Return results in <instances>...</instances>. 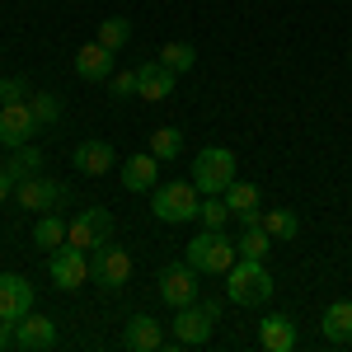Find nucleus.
<instances>
[{"mask_svg":"<svg viewBox=\"0 0 352 352\" xmlns=\"http://www.w3.org/2000/svg\"><path fill=\"white\" fill-rule=\"evenodd\" d=\"M226 296L235 300V305H249V310L268 305L272 300V272L263 268V258H235L226 268Z\"/></svg>","mask_w":352,"mask_h":352,"instance_id":"1","label":"nucleus"},{"mask_svg":"<svg viewBox=\"0 0 352 352\" xmlns=\"http://www.w3.org/2000/svg\"><path fill=\"white\" fill-rule=\"evenodd\" d=\"M151 212H155V221H164V226H184V221H197V212H202V192H197V184H184V179H174V184H155L151 188Z\"/></svg>","mask_w":352,"mask_h":352,"instance_id":"2","label":"nucleus"},{"mask_svg":"<svg viewBox=\"0 0 352 352\" xmlns=\"http://www.w3.org/2000/svg\"><path fill=\"white\" fill-rule=\"evenodd\" d=\"M184 258H188L197 272H221L226 277V268L240 258V249H235V240L226 235V230H202V235H192L188 240V249H184Z\"/></svg>","mask_w":352,"mask_h":352,"instance_id":"3","label":"nucleus"},{"mask_svg":"<svg viewBox=\"0 0 352 352\" xmlns=\"http://www.w3.org/2000/svg\"><path fill=\"white\" fill-rule=\"evenodd\" d=\"M192 184H197L202 197H221V192L235 184V151H226V146L197 151V160H192Z\"/></svg>","mask_w":352,"mask_h":352,"instance_id":"4","label":"nucleus"},{"mask_svg":"<svg viewBox=\"0 0 352 352\" xmlns=\"http://www.w3.org/2000/svg\"><path fill=\"white\" fill-rule=\"evenodd\" d=\"M155 277H160V282H155V292H160V300L169 305V310H184V305H192V300H197V287H202L197 277H202V272L192 268L188 258H184V263L160 268Z\"/></svg>","mask_w":352,"mask_h":352,"instance_id":"5","label":"nucleus"},{"mask_svg":"<svg viewBox=\"0 0 352 352\" xmlns=\"http://www.w3.org/2000/svg\"><path fill=\"white\" fill-rule=\"evenodd\" d=\"M47 277H52L56 292H76V287H85V282H89V254L76 249V244L52 249V254H47Z\"/></svg>","mask_w":352,"mask_h":352,"instance_id":"6","label":"nucleus"},{"mask_svg":"<svg viewBox=\"0 0 352 352\" xmlns=\"http://www.w3.org/2000/svg\"><path fill=\"white\" fill-rule=\"evenodd\" d=\"M61 202H71V188H66L61 179L33 174L24 184H14V207H24V212H56Z\"/></svg>","mask_w":352,"mask_h":352,"instance_id":"7","label":"nucleus"},{"mask_svg":"<svg viewBox=\"0 0 352 352\" xmlns=\"http://www.w3.org/2000/svg\"><path fill=\"white\" fill-rule=\"evenodd\" d=\"M217 320H221V305L217 300H192L174 315V338L179 343H207L217 333Z\"/></svg>","mask_w":352,"mask_h":352,"instance_id":"8","label":"nucleus"},{"mask_svg":"<svg viewBox=\"0 0 352 352\" xmlns=\"http://www.w3.org/2000/svg\"><path fill=\"white\" fill-rule=\"evenodd\" d=\"M109 240H113V217L104 207H85V212H76V221L66 226V244H76L85 254H94L99 244H109Z\"/></svg>","mask_w":352,"mask_h":352,"instance_id":"9","label":"nucleus"},{"mask_svg":"<svg viewBox=\"0 0 352 352\" xmlns=\"http://www.w3.org/2000/svg\"><path fill=\"white\" fill-rule=\"evenodd\" d=\"M127 277H132V254H127V249H118V244H99V249L89 254V282H99L104 292L122 287Z\"/></svg>","mask_w":352,"mask_h":352,"instance_id":"10","label":"nucleus"},{"mask_svg":"<svg viewBox=\"0 0 352 352\" xmlns=\"http://www.w3.org/2000/svg\"><path fill=\"white\" fill-rule=\"evenodd\" d=\"M38 132H43V127H38V118H33V109H28V99L5 104V109H0V146H5V151L28 146Z\"/></svg>","mask_w":352,"mask_h":352,"instance_id":"11","label":"nucleus"},{"mask_svg":"<svg viewBox=\"0 0 352 352\" xmlns=\"http://www.w3.org/2000/svg\"><path fill=\"white\" fill-rule=\"evenodd\" d=\"M174 80H179V76L164 66L160 56H155V61H146V66H136V94H141V99H151V104H164V99L174 94Z\"/></svg>","mask_w":352,"mask_h":352,"instance_id":"12","label":"nucleus"},{"mask_svg":"<svg viewBox=\"0 0 352 352\" xmlns=\"http://www.w3.org/2000/svg\"><path fill=\"white\" fill-rule=\"evenodd\" d=\"M56 343V324L47 320V315H33L28 310L24 320H14V348L19 352H43Z\"/></svg>","mask_w":352,"mask_h":352,"instance_id":"13","label":"nucleus"},{"mask_svg":"<svg viewBox=\"0 0 352 352\" xmlns=\"http://www.w3.org/2000/svg\"><path fill=\"white\" fill-rule=\"evenodd\" d=\"M33 310V287L19 272H0V315L5 320H24Z\"/></svg>","mask_w":352,"mask_h":352,"instance_id":"14","label":"nucleus"},{"mask_svg":"<svg viewBox=\"0 0 352 352\" xmlns=\"http://www.w3.org/2000/svg\"><path fill=\"white\" fill-rule=\"evenodd\" d=\"M122 343H127V352H160L164 348L160 320H155V315H132L127 329H122Z\"/></svg>","mask_w":352,"mask_h":352,"instance_id":"15","label":"nucleus"},{"mask_svg":"<svg viewBox=\"0 0 352 352\" xmlns=\"http://www.w3.org/2000/svg\"><path fill=\"white\" fill-rule=\"evenodd\" d=\"M155 184H160V160H155L151 151L127 155V164H122V188L127 192H151Z\"/></svg>","mask_w":352,"mask_h":352,"instance_id":"16","label":"nucleus"},{"mask_svg":"<svg viewBox=\"0 0 352 352\" xmlns=\"http://www.w3.org/2000/svg\"><path fill=\"white\" fill-rule=\"evenodd\" d=\"M71 160H76V169H80V174L99 179V174H109L113 164H118V151H113L109 141H80Z\"/></svg>","mask_w":352,"mask_h":352,"instance_id":"17","label":"nucleus"},{"mask_svg":"<svg viewBox=\"0 0 352 352\" xmlns=\"http://www.w3.org/2000/svg\"><path fill=\"white\" fill-rule=\"evenodd\" d=\"M76 76H80V80H109L113 76V52L104 43H85L80 52H76Z\"/></svg>","mask_w":352,"mask_h":352,"instance_id":"18","label":"nucleus"},{"mask_svg":"<svg viewBox=\"0 0 352 352\" xmlns=\"http://www.w3.org/2000/svg\"><path fill=\"white\" fill-rule=\"evenodd\" d=\"M258 343H263L268 352H292L296 348V324H292V315H263Z\"/></svg>","mask_w":352,"mask_h":352,"instance_id":"19","label":"nucleus"},{"mask_svg":"<svg viewBox=\"0 0 352 352\" xmlns=\"http://www.w3.org/2000/svg\"><path fill=\"white\" fill-rule=\"evenodd\" d=\"M320 333H324V343H352V300H333L324 315H320Z\"/></svg>","mask_w":352,"mask_h":352,"instance_id":"20","label":"nucleus"},{"mask_svg":"<svg viewBox=\"0 0 352 352\" xmlns=\"http://www.w3.org/2000/svg\"><path fill=\"white\" fill-rule=\"evenodd\" d=\"M38 164H43V151L28 141V146H14V151H10V160H5V174H10L14 184H24V179H33V174H38Z\"/></svg>","mask_w":352,"mask_h":352,"instance_id":"21","label":"nucleus"},{"mask_svg":"<svg viewBox=\"0 0 352 352\" xmlns=\"http://www.w3.org/2000/svg\"><path fill=\"white\" fill-rule=\"evenodd\" d=\"M33 244H38L43 254H52V249H61V244H66V221L56 217V212H43V221L33 226Z\"/></svg>","mask_w":352,"mask_h":352,"instance_id":"22","label":"nucleus"},{"mask_svg":"<svg viewBox=\"0 0 352 352\" xmlns=\"http://www.w3.org/2000/svg\"><path fill=\"white\" fill-rule=\"evenodd\" d=\"M221 197H226L230 217H249V212H258V202H263V197H258V188H254V184H244V179H235V184L221 192Z\"/></svg>","mask_w":352,"mask_h":352,"instance_id":"23","label":"nucleus"},{"mask_svg":"<svg viewBox=\"0 0 352 352\" xmlns=\"http://www.w3.org/2000/svg\"><path fill=\"white\" fill-rule=\"evenodd\" d=\"M263 230H268L272 240H296L300 235V217L296 212H287V207H277V212H263Z\"/></svg>","mask_w":352,"mask_h":352,"instance_id":"24","label":"nucleus"},{"mask_svg":"<svg viewBox=\"0 0 352 352\" xmlns=\"http://www.w3.org/2000/svg\"><path fill=\"white\" fill-rule=\"evenodd\" d=\"M28 109H33V118H38V127H56L61 99H56L52 89H28Z\"/></svg>","mask_w":352,"mask_h":352,"instance_id":"25","label":"nucleus"},{"mask_svg":"<svg viewBox=\"0 0 352 352\" xmlns=\"http://www.w3.org/2000/svg\"><path fill=\"white\" fill-rule=\"evenodd\" d=\"M179 151H184V132H179V127H155V132H151V155L160 164H169Z\"/></svg>","mask_w":352,"mask_h":352,"instance_id":"26","label":"nucleus"},{"mask_svg":"<svg viewBox=\"0 0 352 352\" xmlns=\"http://www.w3.org/2000/svg\"><path fill=\"white\" fill-rule=\"evenodd\" d=\"M272 244H277V240H272L263 226H244V235L235 240V249H240V258H268Z\"/></svg>","mask_w":352,"mask_h":352,"instance_id":"27","label":"nucleus"},{"mask_svg":"<svg viewBox=\"0 0 352 352\" xmlns=\"http://www.w3.org/2000/svg\"><path fill=\"white\" fill-rule=\"evenodd\" d=\"M160 61L174 71V76H184V71H192V66H197V47H192V43H164V47H160Z\"/></svg>","mask_w":352,"mask_h":352,"instance_id":"28","label":"nucleus"},{"mask_svg":"<svg viewBox=\"0 0 352 352\" xmlns=\"http://www.w3.org/2000/svg\"><path fill=\"white\" fill-rule=\"evenodd\" d=\"M127 38H132V24H127V19H104V24H99V43H104L109 52H122Z\"/></svg>","mask_w":352,"mask_h":352,"instance_id":"29","label":"nucleus"},{"mask_svg":"<svg viewBox=\"0 0 352 352\" xmlns=\"http://www.w3.org/2000/svg\"><path fill=\"white\" fill-rule=\"evenodd\" d=\"M202 226H212V230H226V221H230V207H226V197H202Z\"/></svg>","mask_w":352,"mask_h":352,"instance_id":"30","label":"nucleus"},{"mask_svg":"<svg viewBox=\"0 0 352 352\" xmlns=\"http://www.w3.org/2000/svg\"><path fill=\"white\" fill-rule=\"evenodd\" d=\"M19 99H28V80L5 76V80H0V109H5V104H19Z\"/></svg>","mask_w":352,"mask_h":352,"instance_id":"31","label":"nucleus"},{"mask_svg":"<svg viewBox=\"0 0 352 352\" xmlns=\"http://www.w3.org/2000/svg\"><path fill=\"white\" fill-rule=\"evenodd\" d=\"M109 94L113 99H127V94H136V71H122V76H109Z\"/></svg>","mask_w":352,"mask_h":352,"instance_id":"32","label":"nucleus"},{"mask_svg":"<svg viewBox=\"0 0 352 352\" xmlns=\"http://www.w3.org/2000/svg\"><path fill=\"white\" fill-rule=\"evenodd\" d=\"M0 348H14V320L0 315Z\"/></svg>","mask_w":352,"mask_h":352,"instance_id":"33","label":"nucleus"},{"mask_svg":"<svg viewBox=\"0 0 352 352\" xmlns=\"http://www.w3.org/2000/svg\"><path fill=\"white\" fill-rule=\"evenodd\" d=\"M10 192H14V179H10V174H5V164H0V207L10 202Z\"/></svg>","mask_w":352,"mask_h":352,"instance_id":"34","label":"nucleus"}]
</instances>
